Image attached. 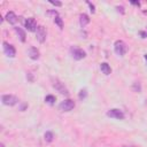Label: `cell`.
<instances>
[{"label": "cell", "mask_w": 147, "mask_h": 147, "mask_svg": "<svg viewBox=\"0 0 147 147\" xmlns=\"http://www.w3.org/2000/svg\"><path fill=\"white\" fill-rule=\"evenodd\" d=\"M114 51L117 55L124 56L125 53L127 52V46L123 40H116L115 44H114Z\"/></svg>", "instance_id": "6da1fadb"}, {"label": "cell", "mask_w": 147, "mask_h": 147, "mask_svg": "<svg viewBox=\"0 0 147 147\" xmlns=\"http://www.w3.org/2000/svg\"><path fill=\"white\" fill-rule=\"evenodd\" d=\"M1 101L6 106H15L18 102V98L13 94H3L1 95Z\"/></svg>", "instance_id": "7a4b0ae2"}, {"label": "cell", "mask_w": 147, "mask_h": 147, "mask_svg": "<svg viewBox=\"0 0 147 147\" xmlns=\"http://www.w3.org/2000/svg\"><path fill=\"white\" fill-rule=\"evenodd\" d=\"M74 108H75V102L71 99H67L59 105V109L61 111H71Z\"/></svg>", "instance_id": "3957f363"}, {"label": "cell", "mask_w": 147, "mask_h": 147, "mask_svg": "<svg viewBox=\"0 0 147 147\" xmlns=\"http://www.w3.org/2000/svg\"><path fill=\"white\" fill-rule=\"evenodd\" d=\"M2 48H3L5 54H6L8 57H15V55H16V49H15V47H14L13 45H10V44L3 41V42H2Z\"/></svg>", "instance_id": "277c9868"}, {"label": "cell", "mask_w": 147, "mask_h": 147, "mask_svg": "<svg viewBox=\"0 0 147 147\" xmlns=\"http://www.w3.org/2000/svg\"><path fill=\"white\" fill-rule=\"evenodd\" d=\"M70 53H71V56L75 60H82V59H84L86 56L85 51H83L82 48H78V47H71L70 48Z\"/></svg>", "instance_id": "5b68a950"}, {"label": "cell", "mask_w": 147, "mask_h": 147, "mask_svg": "<svg viewBox=\"0 0 147 147\" xmlns=\"http://www.w3.org/2000/svg\"><path fill=\"white\" fill-rule=\"evenodd\" d=\"M53 87L57 91V92H60L61 94H63V95H69V91H68V88L64 86V84L63 83H61L59 79H55L54 82H53Z\"/></svg>", "instance_id": "8992f818"}, {"label": "cell", "mask_w": 147, "mask_h": 147, "mask_svg": "<svg viewBox=\"0 0 147 147\" xmlns=\"http://www.w3.org/2000/svg\"><path fill=\"white\" fill-rule=\"evenodd\" d=\"M107 116L111 117V118H116V119H124V113L117 108H113V109H109L107 111Z\"/></svg>", "instance_id": "52a82bcc"}, {"label": "cell", "mask_w": 147, "mask_h": 147, "mask_svg": "<svg viewBox=\"0 0 147 147\" xmlns=\"http://www.w3.org/2000/svg\"><path fill=\"white\" fill-rule=\"evenodd\" d=\"M24 26H25V29L28 30V31H30V32H34V31H37V23H36V20L33 18V17H29V18H26L25 20V22H24Z\"/></svg>", "instance_id": "ba28073f"}, {"label": "cell", "mask_w": 147, "mask_h": 147, "mask_svg": "<svg viewBox=\"0 0 147 147\" xmlns=\"http://www.w3.org/2000/svg\"><path fill=\"white\" fill-rule=\"evenodd\" d=\"M36 37L38 39L39 42H44L46 40V37H47V32H46V29L42 26V25H39L37 28V31H36Z\"/></svg>", "instance_id": "9c48e42d"}, {"label": "cell", "mask_w": 147, "mask_h": 147, "mask_svg": "<svg viewBox=\"0 0 147 147\" xmlns=\"http://www.w3.org/2000/svg\"><path fill=\"white\" fill-rule=\"evenodd\" d=\"M6 20H7V22L10 23V24H15V23L18 21V17L16 16V14H15L14 11H8L7 15H6Z\"/></svg>", "instance_id": "30bf717a"}, {"label": "cell", "mask_w": 147, "mask_h": 147, "mask_svg": "<svg viewBox=\"0 0 147 147\" xmlns=\"http://www.w3.org/2000/svg\"><path fill=\"white\" fill-rule=\"evenodd\" d=\"M29 56L31 60H38L39 59V51L36 47H30L29 48Z\"/></svg>", "instance_id": "8fae6325"}, {"label": "cell", "mask_w": 147, "mask_h": 147, "mask_svg": "<svg viewBox=\"0 0 147 147\" xmlns=\"http://www.w3.org/2000/svg\"><path fill=\"white\" fill-rule=\"evenodd\" d=\"M100 69H101L102 74H105L106 76L110 75V72H111V68H110V65H109L108 63H106V62H102V63L100 64Z\"/></svg>", "instance_id": "7c38bea8"}, {"label": "cell", "mask_w": 147, "mask_h": 147, "mask_svg": "<svg viewBox=\"0 0 147 147\" xmlns=\"http://www.w3.org/2000/svg\"><path fill=\"white\" fill-rule=\"evenodd\" d=\"M14 30H15V32L17 33V36L20 37L21 41L24 42V41H25V32L23 31V29H22V28H18V26H14Z\"/></svg>", "instance_id": "4fadbf2b"}, {"label": "cell", "mask_w": 147, "mask_h": 147, "mask_svg": "<svg viewBox=\"0 0 147 147\" xmlns=\"http://www.w3.org/2000/svg\"><path fill=\"white\" fill-rule=\"evenodd\" d=\"M88 23H90V17L86 14H80V16H79V24L82 26H85Z\"/></svg>", "instance_id": "5bb4252c"}, {"label": "cell", "mask_w": 147, "mask_h": 147, "mask_svg": "<svg viewBox=\"0 0 147 147\" xmlns=\"http://www.w3.org/2000/svg\"><path fill=\"white\" fill-rule=\"evenodd\" d=\"M44 138H45V141H47V142H52L53 139H54V134H53V132L47 131V132L44 134Z\"/></svg>", "instance_id": "9a60e30c"}, {"label": "cell", "mask_w": 147, "mask_h": 147, "mask_svg": "<svg viewBox=\"0 0 147 147\" xmlns=\"http://www.w3.org/2000/svg\"><path fill=\"white\" fill-rule=\"evenodd\" d=\"M54 23H55L60 29H63V21H62V18H61L60 16H56V17L54 18Z\"/></svg>", "instance_id": "2e32d148"}, {"label": "cell", "mask_w": 147, "mask_h": 147, "mask_svg": "<svg viewBox=\"0 0 147 147\" xmlns=\"http://www.w3.org/2000/svg\"><path fill=\"white\" fill-rule=\"evenodd\" d=\"M55 100H56V99H55L54 95H51V94H49V95H46V96H45V101H46L47 103H49V105H53V103L55 102Z\"/></svg>", "instance_id": "e0dca14e"}, {"label": "cell", "mask_w": 147, "mask_h": 147, "mask_svg": "<svg viewBox=\"0 0 147 147\" xmlns=\"http://www.w3.org/2000/svg\"><path fill=\"white\" fill-rule=\"evenodd\" d=\"M133 90H134L136 92H140V91H141V86H140V83H139V82H136V83L133 84Z\"/></svg>", "instance_id": "ac0fdd59"}, {"label": "cell", "mask_w": 147, "mask_h": 147, "mask_svg": "<svg viewBox=\"0 0 147 147\" xmlns=\"http://www.w3.org/2000/svg\"><path fill=\"white\" fill-rule=\"evenodd\" d=\"M46 14H47L48 16H51V15H52V16H54V18H55L56 16H59V14H57V11H56V10H48Z\"/></svg>", "instance_id": "d6986e66"}, {"label": "cell", "mask_w": 147, "mask_h": 147, "mask_svg": "<svg viewBox=\"0 0 147 147\" xmlns=\"http://www.w3.org/2000/svg\"><path fill=\"white\" fill-rule=\"evenodd\" d=\"M86 95H87V93H86V90H82V91L79 92V99H84Z\"/></svg>", "instance_id": "ffe728a7"}, {"label": "cell", "mask_w": 147, "mask_h": 147, "mask_svg": "<svg viewBox=\"0 0 147 147\" xmlns=\"http://www.w3.org/2000/svg\"><path fill=\"white\" fill-rule=\"evenodd\" d=\"M87 5L90 6V10H91L92 13H95V7H94V5H93V3H91L90 1H87Z\"/></svg>", "instance_id": "44dd1931"}, {"label": "cell", "mask_w": 147, "mask_h": 147, "mask_svg": "<svg viewBox=\"0 0 147 147\" xmlns=\"http://www.w3.org/2000/svg\"><path fill=\"white\" fill-rule=\"evenodd\" d=\"M49 3H52V5H54V6H57V7L62 6V2H60V1H53V0H51Z\"/></svg>", "instance_id": "7402d4cb"}, {"label": "cell", "mask_w": 147, "mask_h": 147, "mask_svg": "<svg viewBox=\"0 0 147 147\" xmlns=\"http://www.w3.org/2000/svg\"><path fill=\"white\" fill-rule=\"evenodd\" d=\"M26 78L30 80V82H33V77H32V75H31V72H29L28 75H26Z\"/></svg>", "instance_id": "603a6c76"}, {"label": "cell", "mask_w": 147, "mask_h": 147, "mask_svg": "<svg viewBox=\"0 0 147 147\" xmlns=\"http://www.w3.org/2000/svg\"><path fill=\"white\" fill-rule=\"evenodd\" d=\"M130 2H131L132 5H134V6H138V7L140 6V2H139V1H130Z\"/></svg>", "instance_id": "cb8c5ba5"}, {"label": "cell", "mask_w": 147, "mask_h": 147, "mask_svg": "<svg viewBox=\"0 0 147 147\" xmlns=\"http://www.w3.org/2000/svg\"><path fill=\"white\" fill-rule=\"evenodd\" d=\"M140 34L142 36V38H146V37H147V32H144V31H140Z\"/></svg>", "instance_id": "d4e9b609"}, {"label": "cell", "mask_w": 147, "mask_h": 147, "mask_svg": "<svg viewBox=\"0 0 147 147\" xmlns=\"http://www.w3.org/2000/svg\"><path fill=\"white\" fill-rule=\"evenodd\" d=\"M25 107H28V105H25V103H24V105H22V107H21V110L23 111V110L25 109Z\"/></svg>", "instance_id": "484cf974"}, {"label": "cell", "mask_w": 147, "mask_h": 147, "mask_svg": "<svg viewBox=\"0 0 147 147\" xmlns=\"http://www.w3.org/2000/svg\"><path fill=\"white\" fill-rule=\"evenodd\" d=\"M0 147H5V145H3L2 142H1V144H0Z\"/></svg>", "instance_id": "4316f807"}, {"label": "cell", "mask_w": 147, "mask_h": 147, "mask_svg": "<svg viewBox=\"0 0 147 147\" xmlns=\"http://www.w3.org/2000/svg\"><path fill=\"white\" fill-rule=\"evenodd\" d=\"M145 60H146V62H147V54H145Z\"/></svg>", "instance_id": "83f0119b"}]
</instances>
